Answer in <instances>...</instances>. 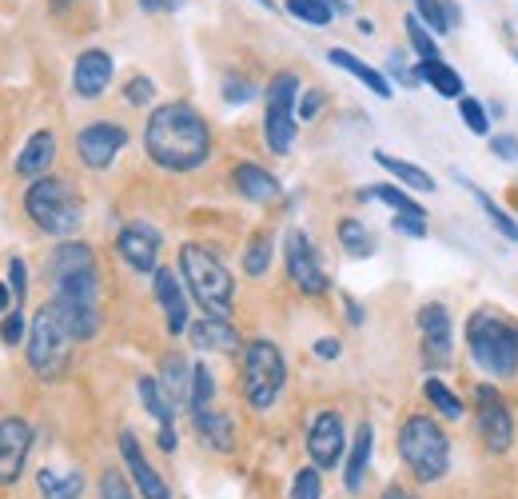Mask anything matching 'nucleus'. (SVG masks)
I'll use <instances>...</instances> for the list:
<instances>
[{
	"label": "nucleus",
	"mask_w": 518,
	"mask_h": 499,
	"mask_svg": "<svg viewBox=\"0 0 518 499\" xmlns=\"http://www.w3.org/2000/svg\"><path fill=\"white\" fill-rule=\"evenodd\" d=\"M144 148H148V156L160 168L192 172V168H200L212 156V128H208V120L192 104L172 100V104H160L148 116Z\"/></svg>",
	"instance_id": "obj_1"
},
{
	"label": "nucleus",
	"mask_w": 518,
	"mask_h": 499,
	"mask_svg": "<svg viewBox=\"0 0 518 499\" xmlns=\"http://www.w3.org/2000/svg\"><path fill=\"white\" fill-rule=\"evenodd\" d=\"M467 348L475 364L495 380H507L518 372V324L495 308H479L467 320Z\"/></svg>",
	"instance_id": "obj_2"
},
{
	"label": "nucleus",
	"mask_w": 518,
	"mask_h": 499,
	"mask_svg": "<svg viewBox=\"0 0 518 499\" xmlns=\"http://www.w3.org/2000/svg\"><path fill=\"white\" fill-rule=\"evenodd\" d=\"M180 272H184L188 292H192L196 304L204 308V316H216V320H228V316H232L236 284H232V272L224 268V260H220L212 248H204V244H184V248H180Z\"/></svg>",
	"instance_id": "obj_3"
},
{
	"label": "nucleus",
	"mask_w": 518,
	"mask_h": 499,
	"mask_svg": "<svg viewBox=\"0 0 518 499\" xmlns=\"http://www.w3.org/2000/svg\"><path fill=\"white\" fill-rule=\"evenodd\" d=\"M24 212H28V220H32L40 232L64 236V240H68V236L80 228V220H84V204H80L76 188H72L64 176H40V180H32V188H28V196H24Z\"/></svg>",
	"instance_id": "obj_4"
},
{
	"label": "nucleus",
	"mask_w": 518,
	"mask_h": 499,
	"mask_svg": "<svg viewBox=\"0 0 518 499\" xmlns=\"http://www.w3.org/2000/svg\"><path fill=\"white\" fill-rule=\"evenodd\" d=\"M399 456L419 484H435L451 468V440L431 416H407L399 428Z\"/></svg>",
	"instance_id": "obj_5"
},
{
	"label": "nucleus",
	"mask_w": 518,
	"mask_h": 499,
	"mask_svg": "<svg viewBox=\"0 0 518 499\" xmlns=\"http://www.w3.org/2000/svg\"><path fill=\"white\" fill-rule=\"evenodd\" d=\"M72 344L76 340L64 328V320L56 316V308L52 304L40 308L32 328H28V364H32V372L40 380H56L68 368V360H72Z\"/></svg>",
	"instance_id": "obj_6"
},
{
	"label": "nucleus",
	"mask_w": 518,
	"mask_h": 499,
	"mask_svg": "<svg viewBox=\"0 0 518 499\" xmlns=\"http://www.w3.org/2000/svg\"><path fill=\"white\" fill-rule=\"evenodd\" d=\"M283 380H287L283 352L271 340H248V348H244V396H248V404L256 412H267L279 400Z\"/></svg>",
	"instance_id": "obj_7"
},
{
	"label": "nucleus",
	"mask_w": 518,
	"mask_h": 499,
	"mask_svg": "<svg viewBox=\"0 0 518 499\" xmlns=\"http://www.w3.org/2000/svg\"><path fill=\"white\" fill-rule=\"evenodd\" d=\"M295 92L299 76L295 72H275L267 84V116H263V140L271 152L287 156L295 140Z\"/></svg>",
	"instance_id": "obj_8"
},
{
	"label": "nucleus",
	"mask_w": 518,
	"mask_h": 499,
	"mask_svg": "<svg viewBox=\"0 0 518 499\" xmlns=\"http://www.w3.org/2000/svg\"><path fill=\"white\" fill-rule=\"evenodd\" d=\"M475 432L487 444V452H495V456L511 452V444H515V416H511L507 400L499 396V388H491V384L475 388Z\"/></svg>",
	"instance_id": "obj_9"
},
{
	"label": "nucleus",
	"mask_w": 518,
	"mask_h": 499,
	"mask_svg": "<svg viewBox=\"0 0 518 499\" xmlns=\"http://www.w3.org/2000/svg\"><path fill=\"white\" fill-rule=\"evenodd\" d=\"M287 276H291V284H295L299 292H307V296L327 292V276H323V264H319V256H315V248H311V236L299 232V228L287 232Z\"/></svg>",
	"instance_id": "obj_10"
},
{
	"label": "nucleus",
	"mask_w": 518,
	"mask_h": 499,
	"mask_svg": "<svg viewBox=\"0 0 518 499\" xmlns=\"http://www.w3.org/2000/svg\"><path fill=\"white\" fill-rule=\"evenodd\" d=\"M347 452V432H343V416L339 412H319L307 428V456L315 468H339Z\"/></svg>",
	"instance_id": "obj_11"
},
{
	"label": "nucleus",
	"mask_w": 518,
	"mask_h": 499,
	"mask_svg": "<svg viewBox=\"0 0 518 499\" xmlns=\"http://www.w3.org/2000/svg\"><path fill=\"white\" fill-rule=\"evenodd\" d=\"M128 144V132L120 128V124H88V128H80V136H76V152H80V160L88 164V168H108L116 156H120V148Z\"/></svg>",
	"instance_id": "obj_12"
},
{
	"label": "nucleus",
	"mask_w": 518,
	"mask_h": 499,
	"mask_svg": "<svg viewBox=\"0 0 518 499\" xmlns=\"http://www.w3.org/2000/svg\"><path fill=\"white\" fill-rule=\"evenodd\" d=\"M28 448H32V428L20 416H4L0 420V488L20 480Z\"/></svg>",
	"instance_id": "obj_13"
},
{
	"label": "nucleus",
	"mask_w": 518,
	"mask_h": 499,
	"mask_svg": "<svg viewBox=\"0 0 518 499\" xmlns=\"http://www.w3.org/2000/svg\"><path fill=\"white\" fill-rule=\"evenodd\" d=\"M116 252L128 260V268L136 272H156V256H160V232L144 220L128 224L120 236H116Z\"/></svg>",
	"instance_id": "obj_14"
},
{
	"label": "nucleus",
	"mask_w": 518,
	"mask_h": 499,
	"mask_svg": "<svg viewBox=\"0 0 518 499\" xmlns=\"http://www.w3.org/2000/svg\"><path fill=\"white\" fill-rule=\"evenodd\" d=\"M120 456H124V468H128V476L136 480L140 496H144V499H172L168 484L160 480V472H156V468L148 464V456L140 452V440H136V432H120Z\"/></svg>",
	"instance_id": "obj_15"
},
{
	"label": "nucleus",
	"mask_w": 518,
	"mask_h": 499,
	"mask_svg": "<svg viewBox=\"0 0 518 499\" xmlns=\"http://www.w3.org/2000/svg\"><path fill=\"white\" fill-rule=\"evenodd\" d=\"M108 84H112V56H108L104 48H88V52L76 60V68H72V88H76V96L96 100Z\"/></svg>",
	"instance_id": "obj_16"
},
{
	"label": "nucleus",
	"mask_w": 518,
	"mask_h": 499,
	"mask_svg": "<svg viewBox=\"0 0 518 499\" xmlns=\"http://www.w3.org/2000/svg\"><path fill=\"white\" fill-rule=\"evenodd\" d=\"M156 300L164 308V320H168V332L180 336L188 328V296H184V284L172 268H156Z\"/></svg>",
	"instance_id": "obj_17"
},
{
	"label": "nucleus",
	"mask_w": 518,
	"mask_h": 499,
	"mask_svg": "<svg viewBox=\"0 0 518 499\" xmlns=\"http://www.w3.org/2000/svg\"><path fill=\"white\" fill-rule=\"evenodd\" d=\"M371 452H375V428L371 424H359L355 432V448L347 456V468H343V484L347 492H363V480H367V468H371Z\"/></svg>",
	"instance_id": "obj_18"
},
{
	"label": "nucleus",
	"mask_w": 518,
	"mask_h": 499,
	"mask_svg": "<svg viewBox=\"0 0 518 499\" xmlns=\"http://www.w3.org/2000/svg\"><path fill=\"white\" fill-rule=\"evenodd\" d=\"M52 160H56V136L52 132H36L24 144V152L16 156V172L28 176V180H40V176H48V164Z\"/></svg>",
	"instance_id": "obj_19"
},
{
	"label": "nucleus",
	"mask_w": 518,
	"mask_h": 499,
	"mask_svg": "<svg viewBox=\"0 0 518 499\" xmlns=\"http://www.w3.org/2000/svg\"><path fill=\"white\" fill-rule=\"evenodd\" d=\"M36 488H40V499H80L84 476L80 468H40Z\"/></svg>",
	"instance_id": "obj_20"
},
{
	"label": "nucleus",
	"mask_w": 518,
	"mask_h": 499,
	"mask_svg": "<svg viewBox=\"0 0 518 499\" xmlns=\"http://www.w3.org/2000/svg\"><path fill=\"white\" fill-rule=\"evenodd\" d=\"M415 320H419V332H423L427 348L447 356V348H451V312L443 304H423Z\"/></svg>",
	"instance_id": "obj_21"
},
{
	"label": "nucleus",
	"mask_w": 518,
	"mask_h": 499,
	"mask_svg": "<svg viewBox=\"0 0 518 499\" xmlns=\"http://www.w3.org/2000/svg\"><path fill=\"white\" fill-rule=\"evenodd\" d=\"M232 180H236L240 196H248V200H256V204H267V200L279 196V180H275L267 168H259V164H236Z\"/></svg>",
	"instance_id": "obj_22"
},
{
	"label": "nucleus",
	"mask_w": 518,
	"mask_h": 499,
	"mask_svg": "<svg viewBox=\"0 0 518 499\" xmlns=\"http://www.w3.org/2000/svg\"><path fill=\"white\" fill-rule=\"evenodd\" d=\"M327 60H331L335 68H343V72H351L355 80H363V84H367V88H371L375 96H383V100L391 96V84H387V76H383L379 68H371L367 60H359L355 52H347V48H331V52H327Z\"/></svg>",
	"instance_id": "obj_23"
},
{
	"label": "nucleus",
	"mask_w": 518,
	"mask_h": 499,
	"mask_svg": "<svg viewBox=\"0 0 518 499\" xmlns=\"http://www.w3.org/2000/svg\"><path fill=\"white\" fill-rule=\"evenodd\" d=\"M192 424H196V432H200V440H204L208 448H216V452H232V448H236V428H232V420H228L224 412L208 408V412L192 416Z\"/></svg>",
	"instance_id": "obj_24"
},
{
	"label": "nucleus",
	"mask_w": 518,
	"mask_h": 499,
	"mask_svg": "<svg viewBox=\"0 0 518 499\" xmlns=\"http://www.w3.org/2000/svg\"><path fill=\"white\" fill-rule=\"evenodd\" d=\"M415 80H419V84H431L439 96L463 100V76H459L447 60H423V64L415 68Z\"/></svg>",
	"instance_id": "obj_25"
},
{
	"label": "nucleus",
	"mask_w": 518,
	"mask_h": 499,
	"mask_svg": "<svg viewBox=\"0 0 518 499\" xmlns=\"http://www.w3.org/2000/svg\"><path fill=\"white\" fill-rule=\"evenodd\" d=\"M192 340L200 348H212V352H240V332L228 320H216V316H204L192 328Z\"/></svg>",
	"instance_id": "obj_26"
},
{
	"label": "nucleus",
	"mask_w": 518,
	"mask_h": 499,
	"mask_svg": "<svg viewBox=\"0 0 518 499\" xmlns=\"http://www.w3.org/2000/svg\"><path fill=\"white\" fill-rule=\"evenodd\" d=\"M88 268H96V260H92V248H88V244H80V240L60 244V248L52 252V260H48L52 280H64V276H72V272H88Z\"/></svg>",
	"instance_id": "obj_27"
},
{
	"label": "nucleus",
	"mask_w": 518,
	"mask_h": 499,
	"mask_svg": "<svg viewBox=\"0 0 518 499\" xmlns=\"http://www.w3.org/2000/svg\"><path fill=\"white\" fill-rule=\"evenodd\" d=\"M375 160H379V168H387L395 180H403L407 188H415V192H435V176L427 172V168H419V164H411V160H399V156H391V152H375Z\"/></svg>",
	"instance_id": "obj_28"
},
{
	"label": "nucleus",
	"mask_w": 518,
	"mask_h": 499,
	"mask_svg": "<svg viewBox=\"0 0 518 499\" xmlns=\"http://www.w3.org/2000/svg\"><path fill=\"white\" fill-rule=\"evenodd\" d=\"M160 388H164V396L180 408V400H188L192 396V368H188V360L184 356H164V376H160Z\"/></svg>",
	"instance_id": "obj_29"
},
{
	"label": "nucleus",
	"mask_w": 518,
	"mask_h": 499,
	"mask_svg": "<svg viewBox=\"0 0 518 499\" xmlns=\"http://www.w3.org/2000/svg\"><path fill=\"white\" fill-rule=\"evenodd\" d=\"M136 388H140V400H144L148 416H156V420H160V428H168V424L176 420V404H172V400L164 396V388H160V384H156L152 376H144V380H140Z\"/></svg>",
	"instance_id": "obj_30"
},
{
	"label": "nucleus",
	"mask_w": 518,
	"mask_h": 499,
	"mask_svg": "<svg viewBox=\"0 0 518 499\" xmlns=\"http://www.w3.org/2000/svg\"><path fill=\"white\" fill-rule=\"evenodd\" d=\"M339 244H343V252L355 256V260H367V256L375 252V236H371L359 220H343V224H339Z\"/></svg>",
	"instance_id": "obj_31"
},
{
	"label": "nucleus",
	"mask_w": 518,
	"mask_h": 499,
	"mask_svg": "<svg viewBox=\"0 0 518 499\" xmlns=\"http://www.w3.org/2000/svg\"><path fill=\"white\" fill-rule=\"evenodd\" d=\"M423 396H427V400L435 404V412H439V416H447V420H463V416H467L463 400H459V396H455V392H451L443 380H435V376L423 384Z\"/></svg>",
	"instance_id": "obj_32"
},
{
	"label": "nucleus",
	"mask_w": 518,
	"mask_h": 499,
	"mask_svg": "<svg viewBox=\"0 0 518 499\" xmlns=\"http://www.w3.org/2000/svg\"><path fill=\"white\" fill-rule=\"evenodd\" d=\"M363 196H371V200H383L387 208H395L399 216H419V220H427V212H423V204H415L403 188H391V184H379V188H367Z\"/></svg>",
	"instance_id": "obj_33"
},
{
	"label": "nucleus",
	"mask_w": 518,
	"mask_h": 499,
	"mask_svg": "<svg viewBox=\"0 0 518 499\" xmlns=\"http://www.w3.org/2000/svg\"><path fill=\"white\" fill-rule=\"evenodd\" d=\"M212 400H216V380H212V372H208L204 364H196V368H192V396H188L192 416L208 412V408H212Z\"/></svg>",
	"instance_id": "obj_34"
},
{
	"label": "nucleus",
	"mask_w": 518,
	"mask_h": 499,
	"mask_svg": "<svg viewBox=\"0 0 518 499\" xmlns=\"http://www.w3.org/2000/svg\"><path fill=\"white\" fill-rule=\"evenodd\" d=\"M287 12L311 28H327L335 20V8L327 0H287Z\"/></svg>",
	"instance_id": "obj_35"
},
{
	"label": "nucleus",
	"mask_w": 518,
	"mask_h": 499,
	"mask_svg": "<svg viewBox=\"0 0 518 499\" xmlns=\"http://www.w3.org/2000/svg\"><path fill=\"white\" fill-rule=\"evenodd\" d=\"M407 40L419 52V60H443L439 56V44H435V32H427V24L419 16H407Z\"/></svg>",
	"instance_id": "obj_36"
},
{
	"label": "nucleus",
	"mask_w": 518,
	"mask_h": 499,
	"mask_svg": "<svg viewBox=\"0 0 518 499\" xmlns=\"http://www.w3.org/2000/svg\"><path fill=\"white\" fill-rule=\"evenodd\" d=\"M267 268H271V236H252V244H248V252H244V272L248 276H267Z\"/></svg>",
	"instance_id": "obj_37"
},
{
	"label": "nucleus",
	"mask_w": 518,
	"mask_h": 499,
	"mask_svg": "<svg viewBox=\"0 0 518 499\" xmlns=\"http://www.w3.org/2000/svg\"><path fill=\"white\" fill-rule=\"evenodd\" d=\"M459 116H463V124H467L475 136H487V132H491V112H487L483 100L463 96V100H459Z\"/></svg>",
	"instance_id": "obj_38"
},
{
	"label": "nucleus",
	"mask_w": 518,
	"mask_h": 499,
	"mask_svg": "<svg viewBox=\"0 0 518 499\" xmlns=\"http://www.w3.org/2000/svg\"><path fill=\"white\" fill-rule=\"evenodd\" d=\"M475 196H479V204H483L487 220H491V224H495V228H499V232H503L511 244H518V224L511 220V216H507V212H503V208H499V204H495V196H487V192H479V188H475Z\"/></svg>",
	"instance_id": "obj_39"
},
{
	"label": "nucleus",
	"mask_w": 518,
	"mask_h": 499,
	"mask_svg": "<svg viewBox=\"0 0 518 499\" xmlns=\"http://www.w3.org/2000/svg\"><path fill=\"white\" fill-rule=\"evenodd\" d=\"M419 4V20L431 28V32H451V16H447V0H415Z\"/></svg>",
	"instance_id": "obj_40"
},
{
	"label": "nucleus",
	"mask_w": 518,
	"mask_h": 499,
	"mask_svg": "<svg viewBox=\"0 0 518 499\" xmlns=\"http://www.w3.org/2000/svg\"><path fill=\"white\" fill-rule=\"evenodd\" d=\"M291 499H323V480H319V468H303L291 484Z\"/></svg>",
	"instance_id": "obj_41"
},
{
	"label": "nucleus",
	"mask_w": 518,
	"mask_h": 499,
	"mask_svg": "<svg viewBox=\"0 0 518 499\" xmlns=\"http://www.w3.org/2000/svg\"><path fill=\"white\" fill-rule=\"evenodd\" d=\"M100 499H132V488H128V480H124V472L108 468V472L100 476Z\"/></svg>",
	"instance_id": "obj_42"
},
{
	"label": "nucleus",
	"mask_w": 518,
	"mask_h": 499,
	"mask_svg": "<svg viewBox=\"0 0 518 499\" xmlns=\"http://www.w3.org/2000/svg\"><path fill=\"white\" fill-rule=\"evenodd\" d=\"M152 96H156V84H152L148 76H132V80H128V104H140V108H144Z\"/></svg>",
	"instance_id": "obj_43"
},
{
	"label": "nucleus",
	"mask_w": 518,
	"mask_h": 499,
	"mask_svg": "<svg viewBox=\"0 0 518 499\" xmlns=\"http://www.w3.org/2000/svg\"><path fill=\"white\" fill-rule=\"evenodd\" d=\"M0 340H4V344H20V340H24V316H20V308H12V316H4Z\"/></svg>",
	"instance_id": "obj_44"
},
{
	"label": "nucleus",
	"mask_w": 518,
	"mask_h": 499,
	"mask_svg": "<svg viewBox=\"0 0 518 499\" xmlns=\"http://www.w3.org/2000/svg\"><path fill=\"white\" fill-rule=\"evenodd\" d=\"M252 96H256V88H252L248 80H228V84H224V100H228V104H248Z\"/></svg>",
	"instance_id": "obj_45"
},
{
	"label": "nucleus",
	"mask_w": 518,
	"mask_h": 499,
	"mask_svg": "<svg viewBox=\"0 0 518 499\" xmlns=\"http://www.w3.org/2000/svg\"><path fill=\"white\" fill-rule=\"evenodd\" d=\"M391 228H395V232H403V236H415V240H423V236H427V220H419V216H395V220H391Z\"/></svg>",
	"instance_id": "obj_46"
},
{
	"label": "nucleus",
	"mask_w": 518,
	"mask_h": 499,
	"mask_svg": "<svg viewBox=\"0 0 518 499\" xmlns=\"http://www.w3.org/2000/svg\"><path fill=\"white\" fill-rule=\"evenodd\" d=\"M8 276H12V292H16V304H24V292H28V268H24V260L16 256L12 264H8Z\"/></svg>",
	"instance_id": "obj_47"
},
{
	"label": "nucleus",
	"mask_w": 518,
	"mask_h": 499,
	"mask_svg": "<svg viewBox=\"0 0 518 499\" xmlns=\"http://www.w3.org/2000/svg\"><path fill=\"white\" fill-rule=\"evenodd\" d=\"M319 108H323V92H303V100H299V120H315L319 116Z\"/></svg>",
	"instance_id": "obj_48"
},
{
	"label": "nucleus",
	"mask_w": 518,
	"mask_h": 499,
	"mask_svg": "<svg viewBox=\"0 0 518 499\" xmlns=\"http://www.w3.org/2000/svg\"><path fill=\"white\" fill-rule=\"evenodd\" d=\"M491 152L499 160H518V136H495L491 140Z\"/></svg>",
	"instance_id": "obj_49"
},
{
	"label": "nucleus",
	"mask_w": 518,
	"mask_h": 499,
	"mask_svg": "<svg viewBox=\"0 0 518 499\" xmlns=\"http://www.w3.org/2000/svg\"><path fill=\"white\" fill-rule=\"evenodd\" d=\"M391 76H395L399 84H415V68H407L399 52H391Z\"/></svg>",
	"instance_id": "obj_50"
},
{
	"label": "nucleus",
	"mask_w": 518,
	"mask_h": 499,
	"mask_svg": "<svg viewBox=\"0 0 518 499\" xmlns=\"http://www.w3.org/2000/svg\"><path fill=\"white\" fill-rule=\"evenodd\" d=\"M315 356H319V360H335V356H339V340H331V336L315 340Z\"/></svg>",
	"instance_id": "obj_51"
},
{
	"label": "nucleus",
	"mask_w": 518,
	"mask_h": 499,
	"mask_svg": "<svg viewBox=\"0 0 518 499\" xmlns=\"http://www.w3.org/2000/svg\"><path fill=\"white\" fill-rule=\"evenodd\" d=\"M184 0H140V8H148V12H176Z\"/></svg>",
	"instance_id": "obj_52"
},
{
	"label": "nucleus",
	"mask_w": 518,
	"mask_h": 499,
	"mask_svg": "<svg viewBox=\"0 0 518 499\" xmlns=\"http://www.w3.org/2000/svg\"><path fill=\"white\" fill-rule=\"evenodd\" d=\"M160 448H164V452H176V424L160 428Z\"/></svg>",
	"instance_id": "obj_53"
},
{
	"label": "nucleus",
	"mask_w": 518,
	"mask_h": 499,
	"mask_svg": "<svg viewBox=\"0 0 518 499\" xmlns=\"http://www.w3.org/2000/svg\"><path fill=\"white\" fill-rule=\"evenodd\" d=\"M383 499H419V496H411V492H403V488H395V484H391V488L383 492Z\"/></svg>",
	"instance_id": "obj_54"
},
{
	"label": "nucleus",
	"mask_w": 518,
	"mask_h": 499,
	"mask_svg": "<svg viewBox=\"0 0 518 499\" xmlns=\"http://www.w3.org/2000/svg\"><path fill=\"white\" fill-rule=\"evenodd\" d=\"M347 316H351V324H363V312H359L355 300H347Z\"/></svg>",
	"instance_id": "obj_55"
},
{
	"label": "nucleus",
	"mask_w": 518,
	"mask_h": 499,
	"mask_svg": "<svg viewBox=\"0 0 518 499\" xmlns=\"http://www.w3.org/2000/svg\"><path fill=\"white\" fill-rule=\"evenodd\" d=\"M8 308H12V296H8V288L0 284V312H8Z\"/></svg>",
	"instance_id": "obj_56"
},
{
	"label": "nucleus",
	"mask_w": 518,
	"mask_h": 499,
	"mask_svg": "<svg viewBox=\"0 0 518 499\" xmlns=\"http://www.w3.org/2000/svg\"><path fill=\"white\" fill-rule=\"evenodd\" d=\"M68 4H72V0H52V8H68Z\"/></svg>",
	"instance_id": "obj_57"
},
{
	"label": "nucleus",
	"mask_w": 518,
	"mask_h": 499,
	"mask_svg": "<svg viewBox=\"0 0 518 499\" xmlns=\"http://www.w3.org/2000/svg\"><path fill=\"white\" fill-rule=\"evenodd\" d=\"M259 4H263V8H267V12H271V8H275V0H259Z\"/></svg>",
	"instance_id": "obj_58"
}]
</instances>
